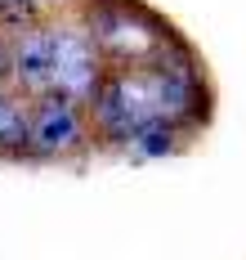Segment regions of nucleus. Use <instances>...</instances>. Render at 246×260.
Segmentation results:
<instances>
[{
  "instance_id": "f03ea898",
  "label": "nucleus",
  "mask_w": 246,
  "mask_h": 260,
  "mask_svg": "<svg viewBox=\"0 0 246 260\" xmlns=\"http://www.w3.org/2000/svg\"><path fill=\"white\" fill-rule=\"evenodd\" d=\"M90 36L112 63H152L170 50V31L126 0H103L90 9Z\"/></svg>"
},
{
  "instance_id": "423d86ee",
  "label": "nucleus",
  "mask_w": 246,
  "mask_h": 260,
  "mask_svg": "<svg viewBox=\"0 0 246 260\" xmlns=\"http://www.w3.org/2000/svg\"><path fill=\"white\" fill-rule=\"evenodd\" d=\"M0 153H27V108L0 94Z\"/></svg>"
},
{
  "instance_id": "20e7f679",
  "label": "nucleus",
  "mask_w": 246,
  "mask_h": 260,
  "mask_svg": "<svg viewBox=\"0 0 246 260\" xmlns=\"http://www.w3.org/2000/svg\"><path fill=\"white\" fill-rule=\"evenodd\" d=\"M85 148V117L67 94H40L27 108V153L67 157Z\"/></svg>"
},
{
  "instance_id": "39448f33",
  "label": "nucleus",
  "mask_w": 246,
  "mask_h": 260,
  "mask_svg": "<svg viewBox=\"0 0 246 260\" xmlns=\"http://www.w3.org/2000/svg\"><path fill=\"white\" fill-rule=\"evenodd\" d=\"M9 77H14V85H18L23 94H31V99L54 94V81H50V27L18 36V45L9 50Z\"/></svg>"
},
{
  "instance_id": "f257e3e1",
  "label": "nucleus",
  "mask_w": 246,
  "mask_h": 260,
  "mask_svg": "<svg viewBox=\"0 0 246 260\" xmlns=\"http://www.w3.org/2000/svg\"><path fill=\"white\" fill-rule=\"evenodd\" d=\"M197 104V77L192 63L179 54V63H121L108 77H99L90 108H94V126L103 130V139H135L139 130L161 126V121H184L192 117Z\"/></svg>"
},
{
  "instance_id": "7ed1b4c3",
  "label": "nucleus",
  "mask_w": 246,
  "mask_h": 260,
  "mask_svg": "<svg viewBox=\"0 0 246 260\" xmlns=\"http://www.w3.org/2000/svg\"><path fill=\"white\" fill-rule=\"evenodd\" d=\"M103 77L99 68V45L94 36L81 27H50V81H54V94H67L85 104L94 94V85Z\"/></svg>"
}]
</instances>
